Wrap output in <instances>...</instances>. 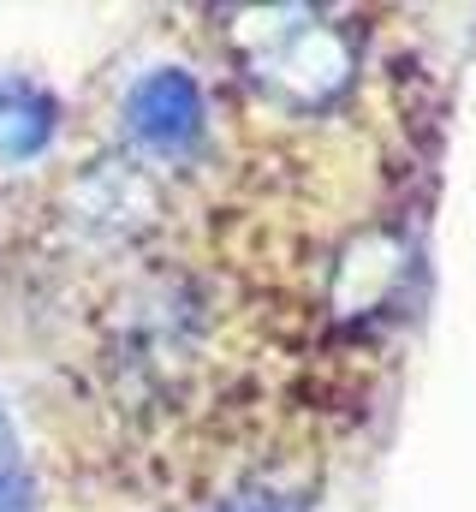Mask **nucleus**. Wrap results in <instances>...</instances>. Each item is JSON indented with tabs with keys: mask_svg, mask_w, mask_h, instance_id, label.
<instances>
[{
	"mask_svg": "<svg viewBox=\"0 0 476 512\" xmlns=\"http://www.w3.org/2000/svg\"><path fill=\"white\" fill-rule=\"evenodd\" d=\"M54 137V108L36 84L0 78V161H30Z\"/></svg>",
	"mask_w": 476,
	"mask_h": 512,
	"instance_id": "f03ea898",
	"label": "nucleus"
},
{
	"mask_svg": "<svg viewBox=\"0 0 476 512\" xmlns=\"http://www.w3.org/2000/svg\"><path fill=\"white\" fill-rule=\"evenodd\" d=\"M197 120H203V108H197V90H191V78H179V72H155V78H143L137 90H131V131L149 143V149H185L191 137H197Z\"/></svg>",
	"mask_w": 476,
	"mask_h": 512,
	"instance_id": "f257e3e1",
	"label": "nucleus"
},
{
	"mask_svg": "<svg viewBox=\"0 0 476 512\" xmlns=\"http://www.w3.org/2000/svg\"><path fill=\"white\" fill-rule=\"evenodd\" d=\"M0 512H42L36 501V477L24 465V447H18V429L0 405Z\"/></svg>",
	"mask_w": 476,
	"mask_h": 512,
	"instance_id": "7ed1b4c3",
	"label": "nucleus"
}]
</instances>
